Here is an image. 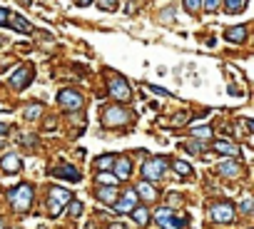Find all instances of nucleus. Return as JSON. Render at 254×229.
<instances>
[{"label": "nucleus", "instance_id": "nucleus-38", "mask_svg": "<svg viewBox=\"0 0 254 229\" xmlns=\"http://www.w3.org/2000/svg\"><path fill=\"white\" fill-rule=\"evenodd\" d=\"M110 229H125V224H122V222H117V224H112Z\"/></svg>", "mask_w": 254, "mask_h": 229}, {"label": "nucleus", "instance_id": "nucleus-25", "mask_svg": "<svg viewBox=\"0 0 254 229\" xmlns=\"http://www.w3.org/2000/svg\"><path fill=\"white\" fill-rule=\"evenodd\" d=\"M67 214L70 217H80L82 214V202L80 199H70L67 202Z\"/></svg>", "mask_w": 254, "mask_h": 229}, {"label": "nucleus", "instance_id": "nucleus-39", "mask_svg": "<svg viewBox=\"0 0 254 229\" xmlns=\"http://www.w3.org/2000/svg\"><path fill=\"white\" fill-rule=\"evenodd\" d=\"M0 229H8V224H5V219L0 217Z\"/></svg>", "mask_w": 254, "mask_h": 229}, {"label": "nucleus", "instance_id": "nucleus-3", "mask_svg": "<svg viewBox=\"0 0 254 229\" xmlns=\"http://www.w3.org/2000/svg\"><path fill=\"white\" fill-rule=\"evenodd\" d=\"M165 170H167V160L165 157H155V160H147L142 165V177L147 182H160L165 177Z\"/></svg>", "mask_w": 254, "mask_h": 229}, {"label": "nucleus", "instance_id": "nucleus-30", "mask_svg": "<svg viewBox=\"0 0 254 229\" xmlns=\"http://www.w3.org/2000/svg\"><path fill=\"white\" fill-rule=\"evenodd\" d=\"M182 147H187V152H192V155H194V152H202V150H204V145H202L199 140H192V142H185Z\"/></svg>", "mask_w": 254, "mask_h": 229}, {"label": "nucleus", "instance_id": "nucleus-5", "mask_svg": "<svg viewBox=\"0 0 254 229\" xmlns=\"http://www.w3.org/2000/svg\"><path fill=\"white\" fill-rule=\"evenodd\" d=\"M110 95H112L115 100H120V102H127V100L132 97L130 85H127V80H125L122 75H112V77H110Z\"/></svg>", "mask_w": 254, "mask_h": 229}, {"label": "nucleus", "instance_id": "nucleus-29", "mask_svg": "<svg viewBox=\"0 0 254 229\" xmlns=\"http://www.w3.org/2000/svg\"><path fill=\"white\" fill-rule=\"evenodd\" d=\"M182 3H185V10H187V13H192V15L202 8V0H182Z\"/></svg>", "mask_w": 254, "mask_h": 229}, {"label": "nucleus", "instance_id": "nucleus-18", "mask_svg": "<svg viewBox=\"0 0 254 229\" xmlns=\"http://www.w3.org/2000/svg\"><path fill=\"white\" fill-rule=\"evenodd\" d=\"M95 197H97L102 204H110V207H112V202L117 199V189L110 187V184H102L100 189H95Z\"/></svg>", "mask_w": 254, "mask_h": 229}, {"label": "nucleus", "instance_id": "nucleus-34", "mask_svg": "<svg viewBox=\"0 0 254 229\" xmlns=\"http://www.w3.org/2000/svg\"><path fill=\"white\" fill-rule=\"evenodd\" d=\"M187 117H190V114H187V112H180V114H177V117H175V125H182V122H187Z\"/></svg>", "mask_w": 254, "mask_h": 229}, {"label": "nucleus", "instance_id": "nucleus-13", "mask_svg": "<svg viewBox=\"0 0 254 229\" xmlns=\"http://www.w3.org/2000/svg\"><path fill=\"white\" fill-rule=\"evenodd\" d=\"M53 177H60V179H67V182H80V179H82V174H80L72 165H60V167H55V170H53Z\"/></svg>", "mask_w": 254, "mask_h": 229}, {"label": "nucleus", "instance_id": "nucleus-9", "mask_svg": "<svg viewBox=\"0 0 254 229\" xmlns=\"http://www.w3.org/2000/svg\"><path fill=\"white\" fill-rule=\"evenodd\" d=\"M58 102H60L63 107H67V110H80V107H82V95L75 92V90H60Z\"/></svg>", "mask_w": 254, "mask_h": 229}, {"label": "nucleus", "instance_id": "nucleus-12", "mask_svg": "<svg viewBox=\"0 0 254 229\" xmlns=\"http://www.w3.org/2000/svg\"><path fill=\"white\" fill-rule=\"evenodd\" d=\"M135 192H137V199H145V202H155L157 197H160V192L155 189V182H140L137 187H135Z\"/></svg>", "mask_w": 254, "mask_h": 229}, {"label": "nucleus", "instance_id": "nucleus-35", "mask_svg": "<svg viewBox=\"0 0 254 229\" xmlns=\"http://www.w3.org/2000/svg\"><path fill=\"white\" fill-rule=\"evenodd\" d=\"M150 90H152V92H157V95H162V97H170V92H167L165 87H155V85H150Z\"/></svg>", "mask_w": 254, "mask_h": 229}, {"label": "nucleus", "instance_id": "nucleus-21", "mask_svg": "<svg viewBox=\"0 0 254 229\" xmlns=\"http://www.w3.org/2000/svg\"><path fill=\"white\" fill-rule=\"evenodd\" d=\"M249 5V0H224V10L229 15H237V13H244Z\"/></svg>", "mask_w": 254, "mask_h": 229}, {"label": "nucleus", "instance_id": "nucleus-10", "mask_svg": "<svg viewBox=\"0 0 254 229\" xmlns=\"http://www.w3.org/2000/svg\"><path fill=\"white\" fill-rule=\"evenodd\" d=\"M135 204H137V192H135V189H127L122 199H115V202H112V209H115L117 214H125V212H130Z\"/></svg>", "mask_w": 254, "mask_h": 229}, {"label": "nucleus", "instance_id": "nucleus-37", "mask_svg": "<svg viewBox=\"0 0 254 229\" xmlns=\"http://www.w3.org/2000/svg\"><path fill=\"white\" fill-rule=\"evenodd\" d=\"M92 0H75V5H80V8H85V5H90Z\"/></svg>", "mask_w": 254, "mask_h": 229}, {"label": "nucleus", "instance_id": "nucleus-28", "mask_svg": "<svg viewBox=\"0 0 254 229\" xmlns=\"http://www.w3.org/2000/svg\"><path fill=\"white\" fill-rule=\"evenodd\" d=\"M40 105H28L25 107V120H35V117H40Z\"/></svg>", "mask_w": 254, "mask_h": 229}, {"label": "nucleus", "instance_id": "nucleus-26", "mask_svg": "<svg viewBox=\"0 0 254 229\" xmlns=\"http://www.w3.org/2000/svg\"><path fill=\"white\" fill-rule=\"evenodd\" d=\"M192 135H194L197 140H207V137H212V127L199 125V127H194V130H192Z\"/></svg>", "mask_w": 254, "mask_h": 229}, {"label": "nucleus", "instance_id": "nucleus-11", "mask_svg": "<svg viewBox=\"0 0 254 229\" xmlns=\"http://www.w3.org/2000/svg\"><path fill=\"white\" fill-rule=\"evenodd\" d=\"M217 172H219L222 177H227V179H234V177L242 174V165H239L234 157H229V160H224V162L217 165Z\"/></svg>", "mask_w": 254, "mask_h": 229}, {"label": "nucleus", "instance_id": "nucleus-15", "mask_svg": "<svg viewBox=\"0 0 254 229\" xmlns=\"http://www.w3.org/2000/svg\"><path fill=\"white\" fill-rule=\"evenodd\" d=\"M0 170L8 172V174H15V172L23 170V160L18 155H5L3 160H0Z\"/></svg>", "mask_w": 254, "mask_h": 229}, {"label": "nucleus", "instance_id": "nucleus-32", "mask_svg": "<svg viewBox=\"0 0 254 229\" xmlns=\"http://www.w3.org/2000/svg\"><path fill=\"white\" fill-rule=\"evenodd\" d=\"M239 209H242L244 214H252V212H254V204H252V197H244V202L239 204Z\"/></svg>", "mask_w": 254, "mask_h": 229}, {"label": "nucleus", "instance_id": "nucleus-24", "mask_svg": "<svg viewBox=\"0 0 254 229\" xmlns=\"http://www.w3.org/2000/svg\"><path fill=\"white\" fill-rule=\"evenodd\" d=\"M172 167H175V172H177L180 177H190V174H192V167H190L187 162H182V160H175Z\"/></svg>", "mask_w": 254, "mask_h": 229}, {"label": "nucleus", "instance_id": "nucleus-27", "mask_svg": "<svg viewBox=\"0 0 254 229\" xmlns=\"http://www.w3.org/2000/svg\"><path fill=\"white\" fill-rule=\"evenodd\" d=\"M117 3H120V0H97L100 10H105V13H112V10H117Z\"/></svg>", "mask_w": 254, "mask_h": 229}, {"label": "nucleus", "instance_id": "nucleus-31", "mask_svg": "<svg viewBox=\"0 0 254 229\" xmlns=\"http://www.w3.org/2000/svg\"><path fill=\"white\" fill-rule=\"evenodd\" d=\"M219 3H222V0H202V8H204L207 13H214V10L219 8Z\"/></svg>", "mask_w": 254, "mask_h": 229}, {"label": "nucleus", "instance_id": "nucleus-8", "mask_svg": "<svg viewBox=\"0 0 254 229\" xmlns=\"http://www.w3.org/2000/svg\"><path fill=\"white\" fill-rule=\"evenodd\" d=\"M30 80H33V67H30V65H20V67H15V72L10 75L13 90H25V87L30 85Z\"/></svg>", "mask_w": 254, "mask_h": 229}, {"label": "nucleus", "instance_id": "nucleus-23", "mask_svg": "<svg viewBox=\"0 0 254 229\" xmlns=\"http://www.w3.org/2000/svg\"><path fill=\"white\" fill-rule=\"evenodd\" d=\"M95 182H97V184H110V187H117V182H120V179H117L112 172H107V170H105V172H97V174H95Z\"/></svg>", "mask_w": 254, "mask_h": 229}, {"label": "nucleus", "instance_id": "nucleus-14", "mask_svg": "<svg viewBox=\"0 0 254 229\" xmlns=\"http://www.w3.org/2000/svg\"><path fill=\"white\" fill-rule=\"evenodd\" d=\"M130 172H132V162L127 160V157H117V160H115L112 174H115L117 179H127V177H130Z\"/></svg>", "mask_w": 254, "mask_h": 229}, {"label": "nucleus", "instance_id": "nucleus-1", "mask_svg": "<svg viewBox=\"0 0 254 229\" xmlns=\"http://www.w3.org/2000/svg\"><path fill=\"white\" fill-rule=\"evenodd\" d=\"M33 197H35V192L30 184H18L8 192V199H10L13 209H18V212H28L33 204Z\"/></svg>", "mask_w": 254, "mask_h": 229}, {"label": "nucleus", "instance_id": "nucleus-19", "mask_svg": "<svg viewBox=\"0 0 254 229\" xmlns=\"http://www.w3.org/2000/svg\"><path fill=\"white\" fill-rule=\"evenodd\" d=\"M8 28H13V30H18V33H23V35H30V33H33V25H30L25 18H20V15L8 18Z\"/></svg>", "mask_w": 254, "mask_h": 229}, {"label": "nucleus", "instance_id": "nucleus-6", "mask_svg": "<svg viewBox=\"0 0 254 229\" xmlns=\"http://www.w3.org/2000/svg\"><path fill=\"white\" fill-rule=\"evenodd\" d=\"M155 222H157L162 229H182V224H185V219H177L170 207H160V209L155 212Z\"/></svg>", "mask_w": 254, "mask_h": 229}, {"label": "nucleus", "instance_id": "nucleus-16", "mask_svg": "<svg viewBox=\"0 0 254 229\" xmlns=\"http://www.w3.org/2000/svg\"><path fill=\"white\" fill-rule=\"evenodd\" d=\"M224 38L229 40V43H237V45H242L247 38H249V30H247V25H237V28H227L224 30Z\"/></svg>", "mask_w": 254, "mask_h": 229}, {"label": "nucleus", "instance_id": "nucleus-33", "mask_svg": "<svg viewBox=\"0 0 254 229\" xmlns=\"http://www.w3.org/2000/svg\"><path fill=\"white\" fill-rule=\"evenodd\" d=\"M8 8H0V28H8Z\"/></svg>", "mask_w": 254, "mask_h": 229}, {"label": "nucleus", "instance_id": "nucleus-36", "mask_svg": "<svg viewBox=\"0 0 254 229\" xmlns=\"http://www.w3.org/2000/svg\"><path fill=\"white\" fill-rule=\"evenodd\" d=\"M8 130H10L8 125H3V122H0V137H5V135H8Z\"/></svg>", "mask_w": 254, "mask_h": 229}, {"label": "nucleus", "instance_id": "nucleus-7", "mask_svg": "<svg viewBox=\"0 0 254 229\" xmlns=\"http://www.w3.org/2000/svg\"><path fill=\"white\" fill-rule=\"evenodd\" d=\"M127 120H130V114H127L122 107H117V105H112V107H105V112H102V122H105L107 127L125 125Z\"/></svg>", "mask_w": 254, "mask_h": 229}, {"label": "nucleus", "instance_id": "nucleus-22", "mask_svg": "<svg viewBox=\"0 0 254 229\" xmlns=\"http://www.w3.org/2000/svg\"><path fill=\"white\" fill-rule=\"evenodd\" d=\"M130 212H132V219H135V222H137L140 227H147V224H150V212H147L145 207L135 204V207H132Z\"/></svg>", "mask_w": 254, "mask_h": 229}, {"label": "nucleus", "instance_id": "nucleus-2", "mask_svg": "<svg viewBox=\"0 0 254 229\" xmlns=\"http://www.w3.org/2000/svg\"><path fill=\"white\" fill-rule=\"evenodd\" d=\"M70 199H72L70 189H65V187H53L50 194H48V209H50V214L58 217V214L63 212V207H65Z\"/></svg>", "mask_w": 254, "mask_h": 229}, {"label": "nucleus", "instance_id": "nucleus-4", "mask_svg": "<svg viewBox=\"0 0 254 229\" xmlns=\"http://www.w3.org/2000/svg\"><path fill=\"white\" fill-rule=\"evenodd\" d=\"M234 209H237V207H234L232 202H214L212 209H209V217H212L214 222H219V224H229V222H234V217H237Z\"/></svg>", "mask_w": 254, "mask_h": 229}, {"label": "nucleus", "instance_id": "nucleus-20", "mask_svg": "<svg viewBox=\"0 0 254 229\" xmlns=\"http://www.w3.org/2000/svg\"><path fill=\"white\" fill-rule=\"evenodd\" d=\"M115 160H117V155H112V152H107V155H102V157H95V162H92V167H95L97 172H105V170H112V165H115Z\"/></svg>", "mask_w": 254, "mask_h": 229}, {"label": "nucleus", "instance_id": "nucleus-17", "mask_svg": "<svg viewBox=\"0 0 254 229\" xmlns=\"http://www.w3.org/2000/svg\"><path fill=\"white\" fill-rule=\"evenodd\" d=\"M214 152H219V155H227V157H239V147L237 145H232V142H227V140H214Z\"/></svg>", "mask_w": 254, "mask_h": 229}]
</instances>
